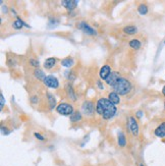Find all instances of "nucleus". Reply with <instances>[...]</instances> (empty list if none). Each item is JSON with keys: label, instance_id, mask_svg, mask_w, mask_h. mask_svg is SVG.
Returning a JSON list of instances; mask_svg holds the SVG:
<instances>
[{"label": "nucleus", "instance_id": "obj_6", "mask_svg": "<svg viewBox=\"0 0 165 166\" xmlns=\"http://www.w3.org/2000/svg\"><path fill=\"white\" fill-rule=\"evenodd\" d=\"M43 83L46 87L50 88V89H57L59 87V81L57 80V77H53V75H47Z\"/></svg>", "mask_w": 165, "mask_h": 166}, {"label": "nucleus", "instance_id": "obj_8", "mask_svg": "<svg viewBox=\"0 0 165 166\" xmlns=\"http://www.w3.org/2000/svg\"><path fill=\"white\" fill-rule=\"evenodd\" d=\"M77 4H79L77 0H63V1H61V5L69 12L72 11L77 6Z\"/></svg>", "mask_w": 165, "mask_h": 166}, {"label": "nucleus", "instance_id": "obj_14", "mask_svg": "<svg viewBox=\"0 0 165 166\" xmlns=\"http://www.w3.org/2000/svg\"><path fill=\"white\" fill-rule=\"evenodd\" d=\"M108 99L110 100L111 103H113L114 105H117V104L120 103V96L114 91L110 92V93L108 94Z\"/></svg>", "mask_w": 165, "mask_h": 166}, {"label": "nucleus", "instance_id": "obj_15", "mask_svg": "<svg viewBox=\"0 0 165 166\" xmlns=\"http://www.w3.org/2000/svg\"><path fill=\"white\" fill-rule=\"evenodd\" d=\"M47 99H48V103H49V107H50L51 110H53L56 106V99H55L54 95L51 93H47Z\"/></svg>", "mask_w": 165, "mask_h": 166}, {"label": "nucleus", "instance_id": "obj_34", "mask_svg": "<svg viewBox=\"0 0 165 166\" xmlns=\"http://www.w3.org/2000/svg\"><path fill=\"white\" fill-rule=\"evenodd\" d=\"M10 10H11V12H12L13 15H17V11L14 10V8H13V7H12V8L10 9Z\"/></svg>", "mask_w": 165, "mask_h": 166}, {"label": "nucleus", "instance_id": "obj_5", "mask_svg": "<svg viewBox=\"0 0 165 166\" xmlns=\"http://www.w3.org/2000/svg\"><path fill=\"white\" fill-rule=\"evenodd\" d=\"M77 28H79V30H81V31L84 32L85 34H87V35L89 36H96L97 35V32L95 31L94 29H93L91 26H89L88 24L86 23V21H79V24H77Z\"/></svg>", "mask_w": 165, "mask_h": 166}, {"label": "nucleus", "instance_id": "obj_13", "mask_svg": "<svg viewBox=\"0 0 165 166\" xmlns=\"http://www.w3.org/2000/svg\"><path fill=\"white\" fill-rule=\"evenodd\" d=\"M12 27H13V29H15V30H21L23 29V27H26V28L29 29L30 26L28 25V24H26L19 17H17V21H13Z\"/></svg>", "mask_w": 165, "mask_h": 166}, {"label": "nucleus", "instance_id": "obj_38", "mask_svg": "<svg viewBox=\"0 0 165 166\" xmlns=\"http://www.w3.org/2000/svg\"><path fill=\"white\" fill-rule=\"evenodd\" d=\"M164 44H165V41H164Z\"/></svg>", "mask_w": 165, "mask_h": 166}, {"label": "nucleus", "instance_id": "obj_19", "mask_svg": "<svg viewBox=\"0 0 165 166\" xmlns=\"http://www.w3.org/2000/svg\"><path fill=\"white\" fill-rule=\"evenodd\" d=\"M61 65L64 67H67V68H70L73 64H75V60H73L71 57H66V58L62 59L61 60Z\"/></svg>", "mask_w": 165, "mask_h": 166}, {"label": "nucleus", "instance_id": "obj_22", "mask_svg": "<svg viewBox=\"0 0 165 166\" xmlns=\"http://www.w3.org/2000/svg\"><path fill=\"white\" fill-rule=\"evenodd\" d=\"M81 117H83V115H81V113L79 112V111H75V112L70 115V121L73 123L77 122V121L81 120Z\"/></svg>", "mask_w": 165, "mask_h": 166}, {"label": "nucleus", "instance_id": "obj_35", "mask_svg": "<svg viewBox=\"0 0 165 166\" xmlns=\"http://www.w3.org/2000/svg\"><path fill=\"white\" fill-rule=\"evenodd\" d=\"M162 95L165 97V86H164V87H163V89H162Z\"/></svg>", "mask_w": 165, "mask_h": 166}, {"label": "nucleus", "instance_id": "obj_11", "mask_svg": "<svg viewBox=\"0 0 165 166\" xmlns=\"http://www.w3.org/2000/svg\"><path fill=\"white\" fill-rule=\"evenodd\" d=\"M112 69H111V67L109 66V65H103L102 67H101L100 71H99V75H100V79L101 80H106L107 77H109V75H111V73H112Z\"/></svg>", "mask_w": 165, "mask_h": 166}, {"label": "nucleus", "instance_id": "obj_1", "mask_svg": "<svg viewBox=\"0 0 165 166\" xmlns=\"http://www.w3.org/2000/svg\"><path fill=\"white\" fill-rule=\"evenodd\" d=\"M96 112L97 114L102 116L103 119L108 120L115 116L117 108L114 104L111 103L108 98H100L96 104Z\"/></svg>", "mask_w": 165, "mask_h": 166}, {"label": "nucleus", "instance_id": "obj_3", "mask_svg": "<svg viewBox=\"0 0 165 166\" xmlns=\"http://www.w3.org/2000/svg\"><path fill=\"white\" fill-rule=\"evenodd\" d=\"M56 111L59 114L63 115V116H70L73 112H75V109H73V106L69 103L66 102H62V103L58 104L56 107Z\"/></svg>", "mask_w": 165, "mask_h": 166}, {"label": "nucleus", "instance_id": "obj_7", "mask_svg": "<svg viewBox=\"0 0 165 166\" xmlns=\"http://www.w3.org/2000/svg\"><path fill=\"white\" fill-rule=\"evenodd\" d=\"M81 112L85 115H92L95 112L94 104L91 101H85L81 105Z\"/></svg>", "mask_w": 165, "mask_h": 166}, {"label": "nucleus", "instance_id": "obj_25", "mask_svg": "<svg viewBox=\"0 0 165 166\" xmlns=\"http://www.w3.org/2000/svg\"><path fill=\"white\" fill-rule=\"evenodd\" d=\"M64 75H65V77H66L68 81H73V80L75 79V75L73 73V71H65L64 73Z\"/></svg>", "mask_w": 165, "mask_h": 166}, {"label": "nucleus", "instance_id": "obj_36", "mask_svg": "<svg viewBox=\"0 0 165 166\" xmlns=\"http://www.w3.org/2000/svg\"><path fill=\"white\" fill-rule=\"evenodd\" d=\"M140 166H144V165H143V164H140Z\"/></svg>", "mask_w": 165, "mask_h": 166}, {"label": "nucleus", "instance_id": "obj_2", "mask_svg": "<svg viewBox=\"0 0 165 166\" xmlns=\"http://www.w3.org/2000/svg\"><path fill=\"white\" fill-rule=\"evenodd\" d=\"M113 91L116 92L119 96H126L128 95V93H130L133 89V85L128 79L126 77H121L120 79L118 80L116 84L112 87Z\"/></svg>", "mask_w": 165, "mask_h": 166}, {"label": "nucleus", "instance_id": "obj_26", "mask_svg": "<svg viewBox=\"0 0 165 166\" xmlns=\"http://www.w3.org/2000/svg\"><path fill=\"white\" fill-rule=\"evenodd\" d=\"M5 105V99H4V96L2 95V93L0 94V109L2 110L3 107Z\"/></svg>", "mask_w": 165, "mask_h": 166}, {"label": "nucleus", "instance_id": "obj_18", "mask_svg": "<svg viewBox=\"0 0 165 166\" xmlns=\"http://www.w3.org/2000/svg\"><path fill=\"white\" fill-rule=\"evenodd\" d=\"M56 64V59L50 57V58H47L44 62V67L46 69H51L52 67H54V65Z\"/></svg>", "mask_w": 165, "mask_h": 166}, {"label": "nucleus", "instance_id": "obj_16", "mask_svg": "<svg viewBox=\"0 0 165 166\" xmlns=\"http://www.w3.org/2000/svg\"><path fill=\"white\" fill-rule=\"evenodd\" d=\"M34 77L39 80V81H44L47 75H45L44 71H42V69H40V68H36L35 71H34Z\"/></svg>", "mask_w": 165, "mask_h": 166}, {"label": "nucleus", "instance_id": "obj_4", "mask_svg": "<svg viewBox=\"0 0 165 166\" xmlns=\"http://www.w3.org/2000/svg\"><path fill=\"white\" fill-rule=\"evenodd\" d=\"M128 127H130L132 135L134 137H138L139 133H140V127H139L138 121H137V119L134 116H130L128 118Z\"/></svg>", "mask_w": 165, "mask_h": 166}, {"label": "nucleus", "instance_id": "obj_30", "mask_svg": "<svg viewBox=\"0 0 165 166\" xmlns=\"http://www.w3.org/2000/svg\"><path fill=\"white\" fill-rule=\"evenodd\" d=\"M143 115H144V112H143L142 110H139V111H137V113H136V117L137 118H142L143 117Z\"/></svg>", "mask_w": 165, "mask_h": 166}, {"label": "nucleus", "instance_id": "obj_27", "mask_svg": "<svg viewBox=\"0 0 165 166\" xmlns=\"http://www.w3.org/2000/svg\"><path fill=\"white\" fill-rule=\"evenodd\" d=\"M34 136H35L36 139L39 140V141H45V137H43L40 133H34Z\"/></svg>", "mask_w": 165, "mask_h": 166}, {"label": "nucleus", "instance_id": "obj_10", "mask_svg": "<svg viewBox=\"0 0 165 166\" xmlns=\"http://www.w3.org/2000/svg\"><path fill=\"white\" fill-rule=\"evenodd\" d=\"M65 92H66L67 96H68V98L71 100V101L75 102L77 100V95H75V90H73L72 85H71L70 83H67L66 85H65Z\"/></svg>", "mask_w": 165, "mask_h": 166}, {"label": "nucleus", "instance_id": "obj_31", "mask_svg": "<svg viewBox=\"0 0 165 166\" xmlns=\"http://www.w3.org/2000/svg\"><path fill=\"white\" fill-rule=\"evenodd\" d=\"M31 101L33 104H37L39 102V99H38L37 96H33V97H31Z\"/></svg>", "mask_w": 165, "mask_h": 166}, {"label": "nucleus", "instance_id": "obj_29", "mask_svg": "<svg viewBox=\"0 0 165 166\" xmlns=\"http://www.w3.org/2000/svg\"><path fill=\"white\" fill-rule=\"evenodd\" d=\"M1 133H2V135L7 136V135H9V133H10V131H7V129L5 127H1Z\"/></svg>", "mask_w": 165, "mask_h": 166}, {"label": "nucleus", "instance_id": "obj_21", "mask_svg": "<svg viewBox=\"0 0 165 166\" xmlns=\"http://www.w3.org/2000/svg\"><path fill=\"white\" fill-rule=\"evenodd\" d=\"M128 45H130V47L132 48V49L134 50H139L141 48V46H142V43L140 42V40L138 39H133L130 41V43H128Z\"/></svg>", "mask_w": 165, "mask_h": 166}, {"label": "nucleus", "instance_id": "obj_23", "mask_svg": "<svg viewBox=\"0 0 165 166\" xmlns=\"http://www.w3.org/2000/svg\"><path fill=\"white\" fill-rule=\"evenodd\" d=\"M148 11H149V8H148V6H147L146 4L142 3V4L139 5V7H138V12L140 13V15H146L147 13H148Z\"/></svg>", "mask_w": 165, "mask_h": 166}, {"label": "nucleus", "instance_id": "obj_28", "mask_svg": "<svg viewBox=\"0 0 165 166\" xmlns=\"http://www.w3.org/2000/svg\"><path fill=\"white\" fill-rule=\"evenodd\" d=\"M30 64L33 65V66H35V67H39L40 62L38 60H36V59H30Z\"/></svg>", "mask_w": 165, "mask_h": 166}, {"label": "nucleus", "instance_id": "obj_9", "mask_svg": "<svg viewBox=\"0 0 165 166\" xmlns=\"http://www.w3.org/2000/svg\"><path fill=\"white\" fill-rule=\"evenodd\" d=\"M120 77H120V75H119V73L112 71V73H111V75H109L106 80H105V83H106L108 86H110V87H113V86H114L115 84L118 82V80L120 79Z\"/></svg>", "mask_w": 165, "mask_h": 166}, {"label": "nucleus", "instance_id": "obj_33", "mask_svg": "<svg viewBox=\"0 0 165 166\" xmlns=\"http://www.w3.org/2000/svg\"><path fill=\"white\" fill-rule=\"evenodd\" d=\"M4 10H5V12H6V11H7V7L6 6L4 7V5H2V12H4Z\"/></svg>", "mask_w": 165, "mask_h": 166}, {"label": "nucleus", "instance_id": "obj_24", "mask_svg": "<svg viewBox=\"0 0 165 166\" xmlns=\"http://www.w3.org/2000/svg\"><path fill=\"white\" fill-rule=\"evenodd\" d=\"M58 19H49V21H48V28L49 29H53L55 28L57 25H58Z\"/></svg>", "mask_w": 165, "mask_h": 166}, {"label": "nucleus", "instance_id": "obj_32", "mask_svg": "<svg viewBox=\"0 0 165 166\" xmlns=\"http://www.w3.org/2000/svg\"><path fill=\"white\" fill-rule=\"evenodd\" d=\"M97 86H98V88H99V89H100V90H104V85H103V84L102 83H101V81H98V82H97Z\"/></svg>", "mask_w": 165, "mask_h": 166}, {"label": "nucleus", "instance_id": "obj_37", "mask_svg": "<svg viewBox=\"0 0 165 166\" xmlns=\"http://www.w3.org/2000/svg\"><path fill=\"white\" fill-rule=\"evenodd\" d=\"M164 108H165V102H164Z\"/></svg>", "mask_w": 165, "mask_h": 166}, {"label": "nucleus", "instance_id": "obj_12", "mask_svg": "<svg viewBox=\"0 0 165 166\" xmlns=\"http://www.w3.org/2000/svg\"><path fill=\"white\" fill-rule=\"evenodd\" d=\"M154 135L157 138H165V121L164 122H161L158 127L155 129L154 131Z\"/></svg>", "mask_w": 165, "mask_h": 166}, {"label": "nucleus", "instance_id": "obj_20", "mask_svg": "<svg viewBox=\"0 0 165 166\" xmlns=\"http://www.w3.org/2000/svg\"><path fill=\"white\" fill-rule=\"evenodd\" d=\"M117 144H118L119 147H126V136L123 133H118V137H117Z\"/></svg>", "mask_w": 165, "mask_h": 166}, {"label": "nucleus", "instance_id": "obj_17", "mask_svg": "<svg viewBox=\"0 0 165 166\" xmlns=\"http://www.w3.org/2000/svg\"><path fill=\"white\" fill-rule=\"evenodd\" d=\"M123 32L128 35H135L138 33V28L136 26H126L123 28Z\"/></svg>", "mask_w": 165, "mask_h": 166}]
</instances>
